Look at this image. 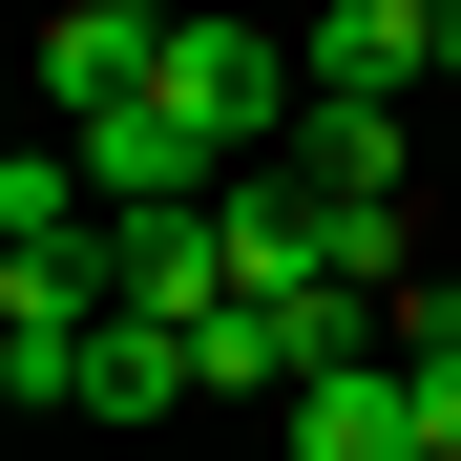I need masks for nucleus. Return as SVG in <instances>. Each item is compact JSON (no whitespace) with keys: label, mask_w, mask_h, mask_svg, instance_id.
Listing matches in <instances>:
<instances>
[{"label":"nucleus","mask_w":461,"mask_h":461,"mask_svg":"<svg viewBox=\"0 0 461 461\" xmlns=\"http://www.w3.org/2000/svg\"><path fill=\"white\" fill-rule=\"evenodd\" d=\"M105 315H126V294H105V230H85V252H0V399H22V420H63Z\"/></svg>","instance_id":"f03ea898"},{"label":"nucleus","mask_w":461,"mask_h":461,"mask_svg":"<svg viewBox=\"0 0 461 461\" xmlns=\"http://www.w3.org/2000/svg\"><path fill=\"white\" fill-rule=\"evenodd\" d=\"M294 168H357V189H399V105H294Z\"/></svg>","instance_id":"1a4fd4ad"},{"label":"nucleus","mask_w":461,"mask_h":461,"mask_svg":"<svg viewBox=\"0 0 461 461\" xmlns=\"http://www.w3.org/2000/svg\"><path fill=\"white\" fill-rule=\"evenodd\" d=\"M147 63H168V0H42V105L63 126L147 105Z\"/></svg>","instance_id":"7ed1b4c3"},{"label":"nucleus","mask_w":461,"mask_h":461,"mask_svg":"<svg viewBox=\"0 0 461 461\" xmlns=\"http://www.w3.org/2000/svg\"><path fill=\"white\" fill-rule=\"evenodd\" d=\"M294 63H315V105H399L420 63H440V0H315Z\"/></svg>","instance_id":"423d86ee"},{"label":"nucleus","mask_w":461,"mask_h":461,"mask_svg":"<svg viewBox=\"0 0 461 461\" xmlns=\"http://www.w3.org/2000/svg\"><path fill=\"white\" fill-rule=\"evenodd\" d=\"M273 461H440V440H420V377H399V357L294 377V440H273Z\"/></svg>","instance_id":"39448f33"},{"label":"nucleus","mask_w":461,"mask_h":461,"mask_svg":"<svg viewBox=\"0 0 461 461\" xmlns=\"http://www.w3.org/2000/svg\"><path fill=\"white\" fill-rule=\"evenodd\" d=\"M147 105H168V126H210L230 168H273V126L315 105V63H294L273 22H230V0H168V63H147Z\"/></svg>","instance_id":"f257e3e1"},{"label":"nucleus","mask_w":461,"mask_h":461,"mask_svg":"<svg viewBox=\"0 0 461 461\" xmlns=\"http://www.w3.org/2000/svg\"><path fill=\"white\" fill-rule=\"evenodd\" d=\"M440 42H461V0H440Z\"/></svg>","instance_id":"9d476101"},{"label":"nucleus","mask_w":461,"mask_h":461,"mask_svg":"<svg viewBox=\"0 0 461 461\" xmlns=\"http://www.w3.org/2000/svg\"><path fill=\"white\" fill-rule=\"evenodd\" d=\"M440 336H461V294H440Z\"/></svg>","instance_id":"9b49d317"},{"label":"nucleus","mask_w":461,"mask_h":461,"mask_svg":"<svg viewBox=\"0 0 461 461\" xmlns=\"http://www.w3.org/2000/svg\"><path fill=\"white\" fill-rule=\"evenodd\" d=\"M105 294L126 315H210L230 294V189L210 210H105Z\"/></svg>","instance_id":"20e7f679"},{"label":"nucleus","mask_w":461,"mask_h":461,"mask_svg":"<svg viewBox=\"0 0 461 461\" xmlns=\"http://www.w3.org/2000/svg\"><path fill=\"white\" fill-rule=\"evenodd\" d=\"M189 399H210L189 315H105V336H85V399H63V420H189Z\"/></svg>","instance_id":"6e6552de"},{"label":"nucleus","mask_w":461,"mask_h":461,"mask_svg":"<svg viewBox=\"0 0 461 461\" xmlns=\"http://www.w3.org/2000/svg\"><path fill=\"white\" fill-rule=\"evenodd\" d=\"M63 147L105 168V210H210V189H230V147L168 126V105H105V126H63Z\"/></svg>","instance_id":"0eeeda50"}]
</instances>
